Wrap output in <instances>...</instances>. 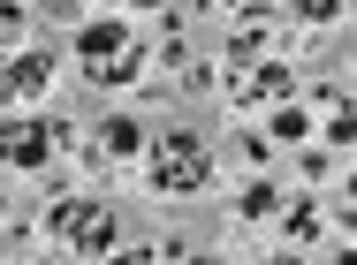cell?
<instances>
[{
	"label": "cell",
	"instance_id": "cell-1",
	"mask_svg": "<svg viewBox=\"0 0 357 265\" xmlns=\"http://www.w3.org/2000/svg\"><path fill=\"white\" fill-rule=\"evenodd\" d=\"M46 243H54L69 265L114 258V250H122V212L107 198H54L46 204Z\"/></svg>",
	"mask_w": 357,
	"mask_h": 265
},
{
	"label": "cell",
	"instance_id": "cell-2",
	"mask_svg": "<svg viewBox=\"0 0 357 265\" xmlns=\"http://www.w3.org/2000/svg\"><path fill=\"white\" fill-rule=\"evenodd\" d=\"M69 54H76V76H84V83H99V91H122V83H137L144 68H152L122 15H91V23L76 31Z\"/></svg>",
	"mask_w": 357,
	"mask_h": 265
},
{
	"label": "cell",
	"instance_id": "cell-3",
	"mask_svg": "<svg viewBox=\"0 0 357 265\" xmlns=\"http://www.w3.org/2000/svg\"><path fill=\"white\" fill-rule=\"evenodd\" d=\"M206 182H213V152H206V136H198V129L152 136V198L190 204V198H206Z\"/></svg>",
	"mask_w": 357,
	"mask_h": 265
},
{
	"label": "cell",
	"instance_id": "cell-4",
	"mask_svg": "<svg viewBox=\"0 0 357 265\" xmlns=\"http://www.w3.org/2000/svg\"><path fill=\"white\" fill-rule=\"evenodd\" d=\"M76 136V122H38V114H8V129H0V167H15V175H38L61 144Z\"/></svg>",
	"mask_w": 357,
	"mask_h": 265
},
{
	"label": "cell",
	"instance_id": "cell-5",
	"mask_svg": "<svg viewBox=\"0 0 357 265\" xmlns=\"http://www.w3.org/2000/svg\"><path fill=\"white\" fill-rule=\"evenodd\" d=\"M289 99H296V68L289 61H251L228 83V106L236 114H266V106H289Z\"/></svg>",
	"mask_w": 357,
	"mask_h": 265
},
{
	"label": "cell",
	"instance_id": "cell-6",
	"mask_svg": "<svg viewBox=\"0 0 357 265\" xmlns=\"http://www.w3.org/2000/svg\"><path fill=\"white\" fill-rule=\"evenodd\" d=\"M46 91H54V54H15V61H0V106H8V114H31Z\"/></svg>",
	"mask_w": 357,
	"mask_h": 265
},
{
	"label": "cell",
	"instance_id": "cell-7",
	"mask_svg": "<svg viewBox=\"0 0 357 265\" xmlns=\"http://www.w3.org/2000/svg\"><path fill=\"white\" fill-rule=\"evenodd\" d=\"M91 152H99V167H130V159L144 152V129L130 122V114H114V122H99V144H91Z\"/></svg>",
	"mask_w": 357,
	"mask_h": 265
},
{
	"label": "cell",
	"instance_id": "cell-8",
	"mask_svg": "<svg viewBox=\"0 0 357 265\" xmlns=\"http://www.w3.org/2000/svg\"><path fill=\"white\" fill-rule=\"evenodd\" d=\"M274 220H282V227H289V243H319V227H327V212H319V204H312V198L282 204Z\"/></svg>",
	"mask_w": 357,
	"mask_h": 265
},
{
	"label": "cell",
	"instance_id": "cell-9",
	"mask_svg": "<svg viewBox=\"0 0 357 265\" xmlns=\"http://www.w3.org/2000/svg\"><path fill=\"white\" fill-rule=\"evenodd\" d=\"M282 212V190L259 175V182H243V198H236V220H274Z\"/></svg>",
	"mask_w": 357,
	"mask_h": 265
},
{
	"label": "cell",
	"instance_id": "cell-10",
	"mask_svg": "<svg viewBox=\"0 0 357 265\" xmlns=\"http://www.w3.org/2000/svg\"><path fill=\"white\" fill-rule=\"evenodd\" d=\"M23 31H31V8H23V0H0V61L23 46Z\"/></svg>",
	"mask_w": 357,
	"mask_h": 265
},
{
	"label": "cell",
	"instance_id": "cell-11",
	"mask_svg": "<svg viewBox=\"0 0 357 265\" xmlns=\"http://www.w3.org/2000/svg\"><path fill=\"white\" fill-rule=\"evenodd\" d=\"M251 61H266V31H259V23H243V31L228 38V68H251Z\"/></svg>",
	"mask_w": 357,
	"mask_h": 265
},
{
	"label": "cell",
	"instance_id": "cell-12",
	"mask_svg": "<svg viewBox=\"0 0 357 265\" xmlns=\"http://www.w3.org/2000/svg\"><path fill=\"white\" fill-rule=\"evenodd\" d=\"M274 136H282V144H296V136H312V106H304V99H289V106H274Z\"/></svg>",
	"mask_w": 357,
	"mask_h": 265
},
{
	"label": "cell",
	"instance_id": "cell-13",
	"mask_svg": "<svg viewBox=\"0 0 357 265\" xmlns=\"http://www.w3.org/2000/svg\"><path fill=\"white\" fill-rule=\"evenodd\" d=\"M160 258H183V243H130V250H114V265H160Z\"/></svg>",
	"mask_w": 357,
	"mask_h": 265
},
{
	"label": "cell",
	"instance_id": "cell-14",
	"mask_svg": "<svg viewBox=\"0 0 357 265\" xmlns=\"http://www.w3.org/2000/svg\"><path fill=\"white\" fill-rule=\"evenodd\" d=\"M335 159H342V152H312V144H304V182H319V175H335Z\"/></svg>",
	"mask_w": 357,
	"mask_h": 265
},
{
	"label": "cell",
	"instance_id": "cell-15",
	"mask_svg": "<svg viewBox=\"0 0 357 265\" xmlns=\"http://www.w3.org/2000/svg\"><path fill=\"white\" fill-rule=\"evenodd\" d=\"M236 15H274V0H228Z\"/></svg>",
	"mask_w": 357,
	"mask_h": 265
},
{
	"label": "cell",
	"instance_id": "cell-16",
	"mask_svg": "<svg viewBox=\"0 0 357 265\" xmlns=\"http://www.w3.org/2000/svg\"><path fill=\"white\" fill-rule=\"evenodd\" d=\"M266 265H312V258H304V250L289 243V250H274V258H266Z\"/></svg>",
	"mask_w": 357,
	"mask_h": 265
},
{
	"label": "cell",
	"instance_id": "cell-17",
	"mask_svg": "<svg viewBox=\"0 0 357 265\" xmlns=\"http://www.w3.org/2000/svg\"><path fill=\"white\" fill-rule=\"evenodd\" d=\"M122 8H137V15H160V8H167V0H122Z\"/></svg>",
	"mask_w": 357,
	"mask_h": 265
},
{
	"label": "cell",
	"instance_id": "cell-18",
	"mask_svg": "<svg viewBox=\"0 0 357 265\" xmlns=\"http://www.w3.org/2000/svg\"><path fill=\"white\" fill-rule=\"evenodd\" d=\"M183 265H228V258H183Z\"/></svg>",
	"mask_w": 357,
	"mask_h": 265
},
{
	"label": "cell",
	"instance_id": "cell-19",
	"mask_svg": "<svg viewBox=\"0 0 357 265\" xmlns=\"http://www.w3.org/2000/svg\"><path fill=\"white\" fill-rule=\"evenodd\" d=\"M0 212H8V204H0Z\"/></svg>",
	"mask_w": 357,
	"mask_h": 265
}]
</instances>
